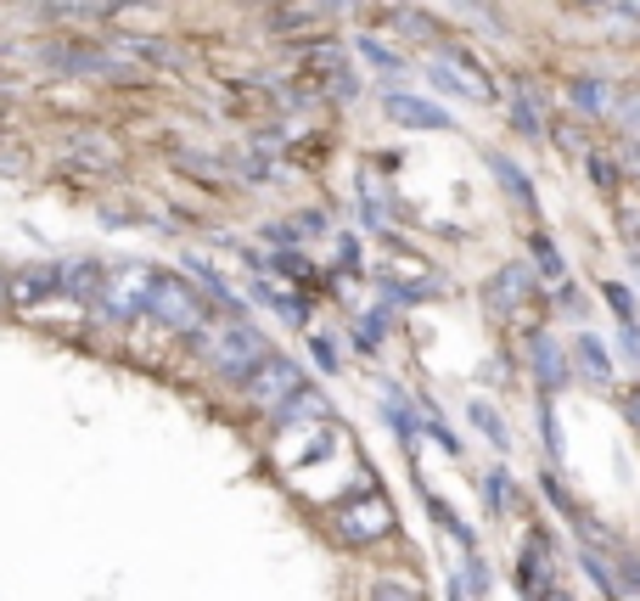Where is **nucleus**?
Wrapping results in <instances>:
<instances>
[{"instance_id": "1", "label": "nucleus", "mask_w": 640, "mask_h": 601, "mask_svg": "<svg viewBox=\"0 0 640 601\" xmlns=\"http://www.w3.org/2000/svg\"><path fill=\"white\" fill-rule=\"evenodd\" d=\"M331 534L343 546H377L382 534H393V506L382 494H360V500H343L331 512Z\"/></svg>"}, {"instance_id": "2", "label": "nucleus", "mask_w": 640, "mask_h": 601, "mask_svg": "<svg viewBox=\"0 0 640 601\" xmlns=\"http://www.w3.org/2000/svg\"><path fill=\"white\" fill-rule=\"evenodd\" d=\"M242 383H248V405L253 411H281L287 399L303 388V372H298L292 360H281V354H264Z\"/></svg>"}, {"instance_id": "3", "label": "nucleus", "mask_w": 640, "mask_h": 601, "mask_svg": "<svg viewBox=\"0 0 640 601\" xmlns=\"http://www.w3.org/2000/svg\"><path fill=\"white\" fill-rule=\"evenodd\" d=\"M147 315H158L168 331H202V304H197V292L175 276H158L152 281V298H147Z\"/></svg>"}, {"instance_id": "4", "label": "nucleus", "mask_w": 640, "mask_h": 601, "mask_svg": "<svg viewBox=\"0 0 640 601\" xmlns=\"http://www.w3.org/2000/svg\"><path fill=\"white\" fill-rule=\"evenodd\" d=\"M264 354H269V343L259 338L253 326H242V321H236V326H225L219 338L209 343L214 372H225V377H248V372H253V365H259Z\"/></svg>"}, {"instance_id": "5", "label": "nucleus", "mask_w": 640, "mask_h": 601, "mask_svg": "<svg viewBox=\"0 0 640 601\" xmlns=\"http://www.w3.org/2000/svg\"><path fill=\"white\" fill-rule=\"evenodd\" d=\"M152 271L147 264H124V271H113V281H101V304H108L113 321H135L147 315V298H152Z\"/></svg>"}, {"instance_id": "6", "label": "nucleus", "mask_w": 640, "mask_h": 601, "mask_svg": "<svg viewBox=\"0 0 640 601\" xmlns=\"http://www.w3.org/2000/svg\"><path fill=\"white\" fill-rule=\"evenodd\" d=\"M382 113L393 124H404V129H455V118L438 108V102H427V96H388Z\"/></svg>"}, {"instance_id": "7", "label": "nucleus", "mask_w": 640, "mask_h": 601, "mask_svg": "<svg viewBox=\"0 0 640 601\" xmlns=\"http://www.w3.org/2000/svg\"><path fill=\"white\" fill-rule=\"evenodd\" d=\"M528 360H534V377H539V388H545V393H551V388H562V383L573 377V372H567L573 360H567V349H556L551 331H539V338L528 343Z\"/></svg>"}, {"instance_id": "8", "label": "nucleus", "mask_w": 640, "mask_h": 601, "mask_svg": "<svg viewBox=\"0 0 640 601\" xmlns=\"http://www.w3.org/2000/svg\"><path fill=\"white\" fill-rule=\"evenodd\" d=\"M567 360L579 365V377H585V383H595V388L613 383V354H606V343L595 338V331H579V338H573V354H567Z\"/></svg>"}, {"instance_id": "9", "label": "nucleus", "mask_w": 640, "mask_h": 601, "mask_svg": "<svg viewBox=\"0 0 640 601\" xmlns=\"http://www.w3.org/2000/svg\"><path fill=\"white\" fill-rule=\"evenodd\" d=\"M528 292H534V276L523 271V264H505V271H494V281H489V310L505 315V310H517Z\"/></svg>"}, {"instance_id": "10", "label": "nucleus", "mask_w": 640, "mask_h": 601, "mask_svg": "<svg viewBox=\"0 0 640 601\" xmlns=\"http://www.w3.org/2000/svg\"><path fill=\"white\" fill-rule=\"evenodd\" d=\"M326 416H337V411L326 405V393H315V388H298L287 405L276 411L281 427H315V422H326Z\"/></svg>"}, {"instance_id": "11", "label": "nucleus", "mask_w": 640, "mask_h": 601, "mask_svg": "<svg viewBox=\"0 0 640 601\" xmlns=\"http://www.w3.org/2000/svg\"><path fill=\"white\" fill-rule=\"evenodd\" d=\"M489 170H494V180L505 186V197H512L517 209H528V214H534V186H528V175L517 170V163L505 158V152H489Z\"/></svg>"}, {"instance_id": "12", "label": "nucleus", "mask_w": 640, "mask_h": 601, "mask_svg": "<svg viewBox=\"0 0 640 601\" xmlns=\"http://www.w3.org/2000/svg\"><path fill=\"white\" fill-rule=\"evenodd\" d=\"M466 416H472V427H478V433H484V439H489L500 455L512 450V427L500 422V411L489 405V399H472V405H466Z\"/></svg>"}, {"instance_id": "13", "label": "nucleus", "mask_w": 640, "mask_h": 601, "mask_svg": "<svg viewBox=\"0 0 640 601\" xmlns=\"http://www.w3.org/2000/svg\"><path fill=\"white\" fill-rule=\"evenodd\" d=\"M573 108L579 113H613V90H606L601 79H573Z\"/></svg>"}, {"instance_id": "14", "label": "nucleus", "mask_w": 640, "mask_h": 601, "mask_svg": "<svg viewBox=\"0 0 640 601\" xmlns=\"http://www.w3.org/2000/svg\"><path fill=\"white\" fill-rule=\"evenodd\" d=\"M427 512H432V523L444 528V534H455V546H461V551H478V534H472V528H466V523H461V517H455V512H450L438 494H427Z\"/></svg>"}, {"instance_id": "15", "label": "nucleus", "mask_w": 640, "mask_h": 601, "mask_svg": "<svg viewBox=\"0 0 640 601\" xmlns=\"http://www.w3.org/2000/svg\"><path fill=\"white\" fill-rule=\"evenodd\" d=\"M371 601H427V596L411 579H377V585H371Z\"/></svg>"}, {"instance_id": "16", "label": "nucleus", "mask_w": 640, "mask_h": 601, "mask_svg": "<svg viewBox=\"0 0 640 601\" xmlns=\"http://www.w3.org/2000/svg\"><path fill=\"white\" fill-rule=\"evenodd\" d=\"M360 57L371 62V68H382V74H399V57L382 40H371V35H360Z\"/></svg>"}, {"instance_id": "17", "label": "nucleus", "mask_w": 640, "mask_h": 601, "mask_svg": "<svg viewBox=\"0 0 640 601\" xmlns=\"http://www.w3.org/2000/svg\"><path fill=\"white\" fill-rule=\"evenodd\" d=\"M601 298H606V304H613L618 326H635V298H629V287H618V281H606V287H601Z\"/></svg>"}, {"instance_id": "18", "label": "nucleus", "mask_w": 640, "mask_h": 601, "mask_svg": "<svg viewBox=\"0 0 640 601\" xmlns=\"http://www.w3.org/2000/svg\"><path fill=\"white\" fill-rule=\"evenodd\" d=\"M534 253H539V271H545L551 281H562V271H567V264H562V253L551 248V237H534Z\"/></svg>"}, {"instance_id": "19", "label": "nucleus", "mask_w": 640, "mask_h": 601, "mask_svg": "<svg viewBox=\"0 0 640 601\" xmlns=\"http://www.w3.org/2000/svg\"><path fill=\"white\" fill-rule=\"evenodd\" d=\"M484 506H489L494 517L505 512V466H494V473L484 478Z\"/></svg>"}, {"instance_id": "20", "label": "nucleus", "mask_w": 640, "mask_h": 601, "mask_svg": "<svg viewBox=\"0 0 640 601\" xmlns=\"http://www.w3.org/2000/svg\"><path fill=\"white\" fill-rule=\"evenodd\" d=\"M590 175H595L601 186H618V170H613V163H601V158H590Z\"/></svg>"}, {"instance_id": "21", "label": "nucleus", "mask_w": 640, "mask_h": 601, "mask_svg": "<svg viewBox=\"0 0 640 601\" xmlns=\"http://www.w3.org/2000/svg\"><path fill=\"white\" fill-rule=\"evenodd\" d=\"M624 416H629V427L640 433V388H635V393H624Z\"/></svg>"}, {"instance_id": "22", "label": "nucleus", "mask_w": 640, "mask_h": 601, "mask_svg": "<svg viewBox=\"0 0 640 601\" xmlns=\"http://www.w3.org/2000/svg\"><path fill=\"white\" fill-rule=\"evenodd\" d=\"M315 360H321V365H326V372H337V349H331V343H326V338H315Z\"/></svg>"}, {"instance_id": "23", "label": "nucleus", "mask_w": 640, "mask_h": 601, "mask_svg": "<svg viewBox=\"0 0 640 601\" xmlns=\"http://www.w3.org/2000/svg\"><path fill=\"white\" fill-rule=\"evenodd\" d=\"M618 118H624V124L635 129V136H640V96H635V102H624V108H618Z\"/></svg>"}, {"instance_id": "24", "label": "nucleus", "mask_w": 640, "mask_h": 601, "mask_svg": "<svg viewBox=\"0 0 640 601\" xmlns=\"http://www.w3.org/2000/svg\"><path fill=\"white\" fill-rule=\"evenodd\" d=\"M539 601H573V596H567L562 585H551V590H545V596H539Z\"/></svg>"}, {"instance_id": "25", "label": "nucleus", "mask_w": 640, "mask_h": 601, "mask_svg": "<svg viewBox=\"0 0 640 601\" xmlns=\"http://www.w3.org/2000/svg\"><path fill=\"white\" fill-rule=\"evenodd\" d=\"M461 596H466V585H461V579H450V601H461Z\"/></svg>"}, {"instance_id": "26", "label": "nucleus", "mask_w": 640, "mask_h": 601, "mask_svg": "<svg viewBox=\"0 0 640 601\" xmlns=\"http://www.w3.org/2000/svg\"><path fill=\"white\" fill-rule=\"evenodd\" d=\"M629 158H635V170H640V141H635V152H629Z\"/></svg>"}, {"instance_id": "27", "label": "nucleus", "mask_w": 640, "mask_h": 601, "mask_svg": "<svg viewBox=\"0 0 640 601\" xmlns=\"http://www.w3.org/2000/svg\"><path fill=\"white\" fill-rule=\"evenodd\" d=\"M573 7H595V0H573Z\"/></svg>"}, {"instance_id": "28", "label": "nucleus", "mask_w": 640, "mask_h": 601, "mask_svg": "<svg viewBox=\"0 0 640 601\" xmlns=\"http://www.w3.org/2000/svg\"><path fill=\"white\" fill-rule=\"evenodd\" d=\"M0 298H7V287H0Z\"/></svg>"}, {"instance_id": "29", "label": "nucleus", "mask_w": 640, "mask_h": 601, "mask_svg": "<svg viewBox=\"0 0 640 601\" xmlns=\"http://www.w3.org/2000/svg\"><path fill=\"white\" fill-rule=\"evenodd\" d=\"M618 601H629V596H618Z\"/></svg>"}]
</instances>
